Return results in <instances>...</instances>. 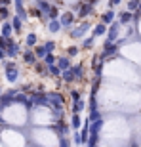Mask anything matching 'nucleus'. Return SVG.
<instances>
[{
	"label": "nucleus",
	"instance_id": "f257e3e1",
	"mask_svg": "<svg viewBox=\"0 0 141 147\" xmlns=\"http://www.w3.org/2000/svg\"><path fill=\"white\" fill-rule=\"evenodd\" d=\"M0 120L10 126H25L29 120V111L23 101H10V103L2 105Z\"/></svg>",
	"mask_w": 141,
	"mask_h": 147
},
{
	"label": "nucleus",
	"instance_id": "f03ea898",
	"mask_svg": "<svg viewBox=\"0 0 141 147\" xmlns=\"http://www.w3.org/2000/svg\"><path fill=\"white\" fill-rule=\"evenodd\" d=\"M31 142L36 147H61L59 134L46 126H34L31 130Z\"/></svg>",
	"mask_w": 141,
	"mask_h": 147
},
{
	"label": "nucleus",
	"instance_id": "7ed1b4c3",
	"mask_svg": "<svg viewBox=\"0 0 141 147\" xmlns=\"http://www.w3.org/2000/svg\"><path fill=\"white\" fill-rule=\"evenodd\" d=\"M31 122H33L34 126H52V124L57 122V115H55V111L50 109V105L46 107V103H42L33 111Z\"/></svg>",
	"mask_w": 141,
	"mask_h": 147
},
{
	"label": "nucleus",
	"instance_id": "20e7f679",
	"mask_svg": "<svg viewBox=\"0 0 141 147\" xmlns=\"http://www.w3.org/2000/svg\"><path fill=\"white\" fill-rule=\"evenodd\" d=\"M0 143L4 147H27V138L15 128H2L0 130Z\"/></svg>",
	"mask_w": 141,
	"mask_h": 147
},
{
	"label": "nucleus",
	"instance_id": "39448f33",
	"mask_svg": "<svg viewBox=\"0 0 141 147\" xmlns=\"http://www.w3.org/2000/svg\"><path fill=\"white\" fill-rule=\"evenodd\" d=\"M4 76L8 82H15L19 78V67L13 63V61H8L4 65Z\"/></svg>",
	"mask_w": 141,
	"mask_h": 147
},
{
	"label": "nucleus",
	"instance_id": "423d86ee",
	"mask_svg": "<svg viewBox=\"0 0 141 147\" xmlns=\"http://www.w3.org/2000/svg\"><path fill=\"white\" fill-rule=\"evenodd\" d=\"M57 19H59V23H61V29H70L76 23V13L73 10H67V11H63Z\"/></svg>",
	"mask_w": 141,
	"mask_h": 147
},
{
	"label": "nucleus",
	"instance_id": "0eeeda50",
	"mask_svg": "<svg viewBox=\"0 0 141 147\" xmlns=\"http://www.w3.org/2000/svg\"><path fill=\"white\" fill-rule=\"evenodd\" d=\"M88 29H90V23H88V21H82L80 25L73 27V31H70V36H73V38H82Z\"/></svg>",
	"mask_w": 141,
	"mask_h": 147
},
{
	"label": "nucleus",
	"instance_id": "6e6552de",
	"mask_svg": "<svg viewBox=\"0 0 141 147\" xmlns=\"http://www.w3.org/2000/svg\"><path fill=\"white\" fill-rule=\"evenodd\" d=\"M48 31H50V33H59V31H61L59 19H48Z\"/></svg>",
	"mask_w": 141,
	"mask_h": 147
},
{
	"label": "nucleus",
	"instance_id": "1a4fd4ad",
	"mask_svg": "<svg viewBox=\"0 0 141 147\" xmlns=\"http://www.w3.org/2000/svg\"><path fill=\"white\" fill-rule=\"evenodd\" d=\"M55 65H57L59 71H65V69L70 67V61H69V57H57V59H55Z\"/></svg>",
	"mask_w": 141,
	"mask_h": 147
},
{
	"label": "nucleus",
	"instance_id": "9d476101",
	"mask_svg": "<svg viewBox=\"0 0 141 147\" xmlns=\"http://www.w3.org/2000/svg\"><path fill=\"white\" fill-rule=\"evenodd\" d=\"M105 33H107V25H105V23H97V25L93 27L92 36H93V38H97V36H101V34H105Z\"/></svg>",
	"mask_w": 141,
	"mask_h": 147
},
{
	"label": "nucleus",
	"instance_id": "9b49d317",
	"mask_svg": "<svg viewBox=\"0 0 141 147\" xmlns=\"http://www.w3.org/2000/svg\"><path fill=\"white\" fill-rule=\"evenodd\" d=\"M70 128H73V130H80L82 128V119H80L78 113L73 115V119H70Z\"/></svg>",
	"mask_w": 141,
	"mask_h": 147
},
{
	"label": "nucleus",
	"instance_id": "f8f14e48",
	"mask_svg": "<svg viewBox=\"0 0 141 147\" xmlns=\"http://www.w3.org/2000/svg\"><path fill=\"white\" fill-rule=\"evenodd\" d=\"M11 33H13L11 23L10 21H4V23H2V36H4V38H11Z\"/></svg>",
	"mask_w": 141,
	"mask_h": 147
},
{
	"label": "nucleus",
	"instance_id": "ddd939ff",
	"mask_svg": "<svg viewBox=\"0 0 141 147\" xmlns=\"http://www.w3.org/2000/svg\"><path fill=\"white\" fill-rule=\"evenodd\" d=\"M36 42H38V36L34 33H29L27 38H25V46L27 48H33V46H36Z\"/></svg>",
	"mask_w": 141,
	"mask_h": 147
},
{
	"label": "nucleus",
	"instance_id": "4468645a",
	"mask_svg": "<svg viewBox=\"0 0 141 147\" xmlns=\"http://www.w3.org/2000/svg\"><path fill=\"white\" fill-rule=\"evenodd\" d=\"M113 21H114V11H113V10L105 11L103 16H101V23H105V25H111Z\"/></svg>",
	"mask_w": 141,
	"mask_h": 147
},
{
	"label": "nucleus",
	"instance_id": "2eb2a0df",
	"mask_svg": "<svg viewBox=\"0 0 141 147\" xmlns=\"http://www.w3.org/2000/svg\"><path fill=\"white\" fill-rule=\"evenodd\" d=\"M21 27H23V19H21V17H17V16H13V17H11V29H13L15 33H19Z\"/></svg>",
	"mask_w": 141,
	"mask_h": 147
},
{
	"label": "nucleus",
	"instance_id": "dca6fc26",
	"mask_svg": "<svg viewBox=\"0 0 141 147\" xmlns=\"http://www.w3.org/2000/svg\"><path fill=\"white\" fill-rule=\"evenodd\" d=\"M23 59H25V63H36V55H34L33 50H25V54H23Z\"/></svg>",
	"mask_w": 141,
	"mask_h": 147
},
{
	"label": "nucleus",
	"instance_id": "f3484780",
	"mask_svg": "<svg viewBox=\"0 0 141 147\" xmlns=\"http://www.w3.org/2000/svg\"><path fill=\"white\" fill-rule=\"evenodd\" d=\"M132 21V11H122L118 16V23L120 25H128V23Z\"/></svg>",
	"mask_w": 141,
	"mask_h": 147
},
{
	"label": "nucleus",
	"instance_id": "a211bd4d",
	"mask_svg": "<svg viewBox=\"0 0 141 147\" xmlns=\"http://www.w3.org/2000/svg\"><path fill=\"white\" fill-rule=\"evenodd\" d=\"M0 19H4V21L10 19V8L8 6H0Z\"/></svg>",
	"mask_w": 141,
	"mask_h": 147
},
{
	"label": "nucleus",
	"instance_id": "6ab92c4d",
	"mask_svg": "<svg viewBox=\"0 0 141 147\" xmlns=\"http://www.w3.org/2000/svg\"><path fill=\"white\" fill-rule=\"evenodd\" d=\"M73 111H75V113H78V115L84 111V101H82V98L75 101V105H73Z\"/></svg>",
	"mask_w": 141,
	"mask_h": 147
},
{
	"label": "nucleus",
	"instance_id": "aec40b11",
	"mask_svg": "<svg viewBox=\"0 0 141 147\" xmlns=\"http://www.w3.org/2000/svg\"><path fill=\"white\" fill-rule=\"evenodd\" d=\"M139 8V0H130L128 2V11H136Z\"/></svg>",
	"mask_w": 141,
	"mask_h": 147
},
{
	"label": "nucleus",
	"instance_id": "412c9836",
	"mask_svg": "<svg viewBox=\"0 0 141 147\" xmlns=\"http://www.w3.org/2000/svg\"><path fill=\"white\" fill-rule=\"evenodd\" d=\"M46 54H48V52L44 50V46H36V48H34V55H36V57H44Z\"/></svg>",
	"mask_w": 141,
	"mask_h": 147
},
{
	"label": "nucleus",
	"instance_id": "4be33fe9",
	"mask_svg": "<svg viewBox=\"0 0 141 147\" xmlns=\"http://www.w3.org/2000/svg\"><path fill=\"white\" fill-rule=\"evenodd\" d=\"M54 48H55V42H54V40H48V42L44 44V50H46L48 54H52V52H54Z\"/></svg>",
	"mask_w": 141,
	"mask_h": 147
},
{
	"label": "nucleus",
	"instance_id": "5701e85b",
	"mask_svg": "<svg viewBox=\"0 0 141 147\" xmlns=\"http://www.w3.org/2000/svg\"><path fill=\"white\" fill-rule=\"evenodd\" d=\"M93 40H95V38H93L92 34H90L88 38H84V42H82V48H90V46L93 44Z\"/></svg>",
	"mask_w": 141,
	"mask_h": 147
},
{
	"label": "nucleus",
	"instance_id": "b1692460",
	"mask_svg": "<svg viewBox=\"0 0 141 147\" xmlns=\"http://www.w3.org/2000/svg\"><path fill=\"white\" fill-rule=\"evenodd\" d=\"M57 126H59V132L63 134V136H67V134H69V126H67L65 122H61V124H57Z\"/></svg>",
	"mask_w": 141,
	"mask_h": 147
},
{
	"label": "nucleus",
	"instance_id": "393cba45",
	"mask_svg": "<svg viewBox=\"0 0 141 147\" xmlns=\"http://www.w3.org/2000/svg\"><path fill=\"white\" fill-rule=\"evenodd\" d=\"M76 54H78V48H76V46H70L69 52H67V55H69V57H73V55H76Z\"/></svg>",
	"mask_w": 141,
	"mask_h": 147
},
{
	"label": "nucleus",
	"instance_id": "a878e982",
	"mask_svg": "<svg viewBox=\"0 0 141 147\" xmlns=\"http://www.w3.org/2000/svg\"><path fill=\"white\" fill-rule=\"evenodd\" d=\"M70 96H73V101L80 99V92H76V90H73V94H70Z\"/></svg>",
	"mask_w": 141,
	"mask_h": 147
},
{
	"label": "nucleus",
	"instance_id": "bb28decb",
	"mask_svg": "<svg viewBox=\"0 0 141 147\" xmlns=\"http://www.w3.org/2000/svg\"><path fill=\"white\" fill-rule=\"evenodd\" d=\"M120 4V0H109V6H111V10H113L114 6H118Z\"/></svg>",
	"mask_w": 141,
	"mask_h": 147
},
{
	"label": "nucleus",
	"instance_id": "cd10ccee",
	"mask_svg": "<svg viewBox=\"0 0 141 147\" xmlns=\"http://www.w3.org/2000/svg\"><path fill=\"white\" fill-rule=\"evenodd\" d=\"M0 6H8V8H10V6H11V0H0Z\"/></svg>",
	"mask_w": 141,
	"mask_h": 147
},
{
	"label": "nucleus",
	"instance_id": "c85d7f7f",
	"mask_svg": "<svg viewBox=\"0 0 141 147\" xmlns=\"http://www.w3.org/2000/svg\"><path fill=\"white\" fill-rule=\"evenodd\" d=\"M4 57H6V50L0 48V59H4Z\"/></svg>",
	"mask_w": 141,
	"mask_h": 147
},
{
	"label": "nucleus",
	"instance_id": "c756f323",
	"mask_svg": "<svg viewBox=\"0 0 141 147\" xmlns=\"http://www.w3.org/2000/svg\"><path fill=\"white\" fill-rule=\"evenodd\" d=\"M63 2H67V4H76V2H80V0H63Z\"/></svg>",
	"mask_w": 141,
	"mask_h": 147
},
{
	"label": "nucleus",
	"instance_id": "7c9ffc66",
	"mask_svg": "<svg viewBox=\"0 0 141 147\" xmlns=\"http://www.w3.org/2000/svg\"><path fill=\"white\" fill-rule=\"evenodd\" d=\"M0 147H4V145H2V143H0Z\"/></svg>",
	"mask_w": 141,
	"mask_h": 147
},
{
	"label": "nucleus",
	"instance_id": "2f4dec72",
	"mask_svg": "<svg viewBox=\"0 0 141 147\" xmlns=\"http://www.w3.org/2000/svg\"><path fill=\"white\" fill-rule=\"evenodd\" d=\"M0 92H2V88H0Z\"/></svg>",
	"mask_w": 141,
	"mask_h": 147
},
{
	"label": "nucleus",
	"instance_id": "473e14b6",
	"mask_svg": "<svg viewBox=\"0 0 141 147\" xmlns=\"http://www.w3.org/2000/svg\"><path fill=\"white\" fill-rule=\"evenodd\" d=\"M139 2H141V0H139Z\"/></svg>",
	"mask_w": 141,
	"mask_h": 147
}]
</instances>
